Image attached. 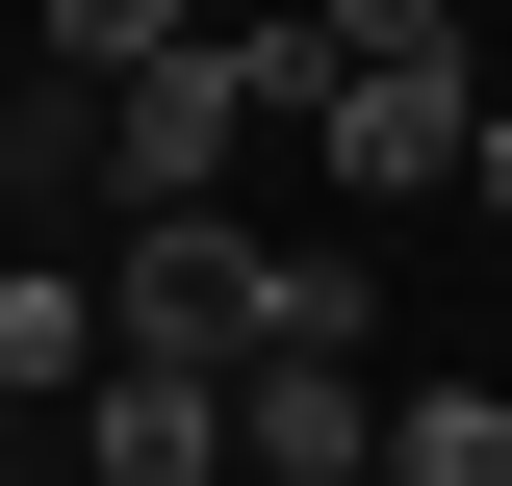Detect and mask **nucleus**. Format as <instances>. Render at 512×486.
<instances>
[{"label": "nucleus", "mask_w": 512, "mask_h": 486, "mask_svg": "<svg viewBox=\"0 0 512 486\" xmlns=\"http://www.w3.org/2000/svg\"><path fill=\"white\" fill-rule=\"evenodd\" d=\"M384 486H512V410L487 384H410V410H384Z\"/></svg>", "instance_id": "nucleus-5"}, {"label": "nucleus", "mask_w": 512, "mask_h": 486, "mask_svg": "<svg viewBox=\"0 0 512 486\" xmlns=\"http://www.w3.org/2000/svg\"><path fill=\"white\" fill-rule=\"evenodd\" d=\"M333 26V77H384V52H461V0H308Z\"/></svg>", "instance_id": "nucleus-8"}, {"label": "nucleus", "mask_w": 512, "mask_h": 486, "mask_svg": "<svg viewBox=\"0 0 512 486\" xmlns=\"http://www.w3.org/2000/svg\"><path fill=\"white\" fill-rule=\"evenodd\" d=\"M333 180H359V205H436L461 180V128H487V77H461V52H384V77H333Z\"/></svg>", "instance_id": "nucleus-3"}, {"label": "nucleus", "mask_w": 512, "mask_h": 486, "mask_svg": "<svg viewBox=\"0 0 512 486\" xmlns=\"http://www.w3.org/2000/svg\"><path fill=\"white\" fill-rule=\"evenodd\" d=\"M256 333H359V282H333V256H256L231 205H128V256H103V359H205V384H231Z\"/></svg>", "instance_id": "nucleus-1"}, {"label": "nucleus", "mask_w": 512, "mask_h": 486, "mask_svg": "<svg viewBox=\"0 0 512 486\" xmlns=\"http://www.w3.org/2000/svg\"><path fill=\"white\" fill-rule=\"evenodd\" d=\"M461 205H487V231H512V103H487V128H461Z\"/></svg>", "instance_id": "nucleus-9"}, {"label": "nucleus", "mask_w": 512, "mask_h": 486, "mask_svg": "<svg viewBox=\"0 0 512 486\" xmlns=\"http://www.w3.org/2000/svg\"><path fill=\"white\" fill-rule=\"evenodd\" d=\"M180 26H205V0H52V52H77V77H128V52H180Z\"/></svg>", "instance_id": "nucleus-7"}, {"label": "nucleus", "mask_w": 512, "mask_h": 486, "mask_svg": "<svg viewBox=\"0 0 512 486\" xmlns=\"http://www.w3.org/2000/svg\"><path fill=\"white\" fill-rule=\"evenodd\" d=\"M0 384H103V282H0Z\"/></svg>", "instance_id": "nucleus-6"}, {"label": "nucleus", "mask_w": 512, "mask_h": 486, "mask_svg": "<svg viewBox=\"0 0 512 486\" xmlns=\"http://www.w3.org/2000/svg\"><path fill=\"white\" fill-rule=\"evenodd\" d=\"M231 435H256V486H384V384H359V333H256V359H231Z\"/></svg>", "instance_id": "nucleus-2"}, {"label": "nucleus", "mask_w": 512, "mask_h": 486, "mask_svg": "<svg viewBox=\"0 0 512 486\" xmlns=\"http://www.w3.org/2000/svg\"><path fill=\"white\" fill-rule=\"evenodd\" d=\"M0 461H26V384H0Z\"/></svg>", "instance_id": "nucleus-10"}, {"label": "nucleus", "mask_w": 512, "mask_h": 486, "mask_svg": "<svg viewBox=\"0 0 512 486\" xmlns=\"http://www.w3.org/2000/svg\"><path fill=\"white\" fill-rule=\"evenodd\" d=\"M77 461H103V486H205V461H231V384H205V359H103V384H77Z\"/></svg>", "instance_id": "nucleus-4"}, {"label": "nucleus", "mask_w": 512, "mask_h": 486, "mask_svg": "<svg viewBox=\"0 0 512 486\" xmlns=\"http://www.w3.org/2000/svg\"><path fill=\"white\" fill-rule=\"evenodd\" d=\"M0 486H26V461H0Z\"/></svg>", "instance_id": "nucleus-12"}, {"label": "nucleus", "mask_w": 512, "mask_h": 486, "mask_svg": "<svg viewBox=\"0 0 512 486\" xmlns=\"http://www.w3.org/2000/svg\"><path fill=\"white\" fill-rule=\"evenodd\" d=\"M205 26H256V0H205Z\"/></svg>", "instance_id": "nucleus-11"}]
</instances>
